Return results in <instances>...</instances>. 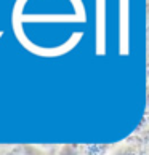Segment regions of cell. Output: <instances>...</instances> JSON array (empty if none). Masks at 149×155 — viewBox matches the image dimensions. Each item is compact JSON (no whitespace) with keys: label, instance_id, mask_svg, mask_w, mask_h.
Returning a JSON list of instances; mask_svg holds the SVG:
<instances>
[{"label":"cell","instance_id":"obj_3","mask_svg":"<svg viewBox=\"0 0 149 155\" xmlns=\"http://www.w3.org/2000/svg\"><path fill=\"white\" fill-rule=\"evenodd\" d=\"M85 149L87 147L82 144H63L58 146V153L56 155H83Z\"/></svg>","mask_w":149,"mask_h":155},{"label":"cell","instance_id":"obj_2","mask_svg":"<svg viewBox=\"0 0 149 155\" xmlns=\"http://www.w3.org/2000/svg\"><path fill=\"white\" fill-rule=\"evenodd\" d=\"M19 149L22 155H56L58 153V146L40 147L36 144H21Z\"/></svg>","mask_w":149,"mask_h":155},{"label":"cell","instance_id":"obj_7","mask_svg":"<svg viewBox=\"0 0 149 155\" xmlns=\"http://www.w3.org/2000/svg\"><path fill=\"white\" fill-rule=\"evenodd\" d=\"M83 155H88V153H87V152H85V153H83Z\"/></svg>","mask_w":149,"mask_h":155},{"label":"cell","instance_id":"obj_5","mask_svg":"<svg viewBox=\"0 0 149 155\" xmlns=\"http://www.w3.org/2000/svg\"><path fill=\"white\" fill-rule=\"evenodd\" d=\"M146 15H147V29H146V37H147V53H149V0H147V5H146Z\"/></svg>","mask_w":149,"mask_h":155},{"label":"cell","instance_id":"obj_4","mask_svg":"<svg viewBox=\"0 0 149 155\" xmlns=\"http://www.w3.org/2000/svg\"><path fill=\"white\" fill-rule=\"evenodd\" d=\"M0 155H22L19 146H8V147H0Z\"/></svg>","mask_w":149,"mask_h":155},{"label":"cell","instance_id":"obj_1","mask_svg":"<svg viewBox=\"0 0 149 155\" xmlns=\"http://www.w3.org/2000/svg\"><path fill=\"white\" fill-rule=\"evenodd\" d=\"M106 155H141V149L138 142L125 141L122 144H116Z\"/></svg>","mask_w":149,"mask_h":155},{"label":"cell","instance_id":"obj_6","mask_svg":"<svg viewBox=\"0 0 149 155\" xmlns=\"http://www.w3.org/2000/svg\"><path fill=\"white\" fill-rule=\"evenodd\" d=\"M146 114L149 115V83H147V88H146Z\"/></svg>","mask_w":149,"mask_h":155}]
</instances>
